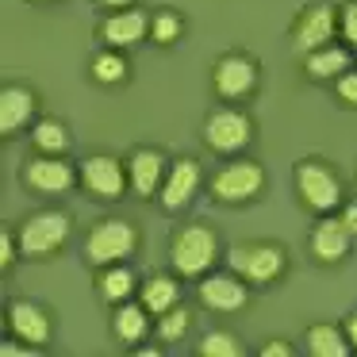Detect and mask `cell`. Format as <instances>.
Listing matches in <instances>:
<instances>
[{"mask_svg":"<svg viewBox=\"0 0 357 357\" xmlns=\"http://www.w3.org/2000/svg\"><path fill=\"white\" fill-rule=\"evenodd\" d=\"M196 354H200V357H242V354H246V346H242L231 331H211V334H204V338H200Z\"/></svg>","mask_w":357,"mask_h":357,"instance_id":"cell-28","label":"cell"},{"mask_svg":"<svg viewBox=\"0 0 357 357\" xmlns=\"http://www.w3.org/2000/svg\"><path fill=\"white\" fill-rule=\"evenodd\" d=\"M93 81L96 85H119V81H127V58L119 54L116 47H104L100 54L93 58Z\"/></svg>","mask_w":357,"mask_h":357,"instance_id":"cell-25","label":"cell"},{"mask_svg":"<svg viewBox=\"0 0 357 357\" xmlns=\"http://www.w3.org/2000/svg\"><path fill=\"white\" fill-rule=\"evenodd\" d=\"M31 146L39 150V154H66V146H70V131H66L62 119L43 116L39 123L31 127Z\"/></svg>","mask_w":357,"mask_h":357,"instance_id":"cell-24","label":"cell"},{"mask_svg":"<svg viewBox=\"0 0 357 357\" xmlns=\"http://www.w3.org/2000/svg\"><path fill=\"white\" fill-rule=\"evenodd\" d=\"M77 181V169L70 162H62L58 154H39L24 165V185L31 192H43V196H62L73 188Z\"/></svg>","mask_w":357,"mask_h":357,"instance_id":"cell-11","label":"cell"},{"mask_svg":"<svg viewBox=\"0 0 357 357\" xmlns=\"http://www.w3.org/2000/svg\"><path fill=\"white\" fill-rule=\"evenodd\" d=\"M4 323H8V331L16 334L20 342H31V346H47L50 334H54V323H50V311L39 307V303L31 300H12L8 311H4Z\"/></svg>","mask_w":357,"mask_h":357,"instance_id":"cell-14","label":"cell"},{"mask_svg":"<svg viewBox=\"0 0 357 357\" xmlns=\"http://www.w3.org/2000/svg\"><path fill=\"white\" fill-rule=\"evenodd\" d=\"M227 265H231L246 284H273V280H280L288 257H284V246H280V242H238V246H231V254H227Z\"/></svg>","mask_w":357,"mask_h":357,"instance_id":"cell-2","label":"cell"},{"mask_svg":"<svg viewBox=\"0 0 357 357\" xmlns=\"http://www.w3.org/2000/svg\"><path fill=\"white\" fill-rule=\"evenodd\" d=\"M169 257H173V269L181 277H204L211 273V265L219 261V238L208 223H188L173 234L169 242Z\"/></svg>","mask_w":357,"mask_h":357,"instance_id":"cell-1","label":"cell"},{"mask_svg":"<svg viewBox=\"0 0 357 357\" xmlns=\"http://www.w3.org/2000/svg\"><path fill=\"white\" fill-rule=\"evenodd\" d=\"M211 89H215V96H223L227 104L246 100L257 89V62L250 54H238V50L219 54L215 70H211Z\"/></svg>","mask_w":357,"mask_h":357,"instance_id":"cell-7","label":"cell"},{"mask_svg":"<svg viewBox=\"0 0 357 357\" xmlns=\"http://www.w3.org/2000/svg\"><path fill=\"white\" fill-rule=\"evenodd\" d=\"M112 331H116L119 342H127V346H135V342H142L150 334V311L139 303H116V319H112Z\"/></svg>","mask_w":357,"mask_h":357,"instance_id":"cell-20","label":"cell"},{"mask_svg":"<svg viewBox=\"0 0 357 357\" xmlns=\"http://www.w3.org/2000/svg\"><path fill=\"white\" fill-rule=\"evenodd\" d=\"M96 4H104L108 12H116V8H131L135 0H96Z\"/></svg>","mask_w":357,"mask_h":357,"instance_id":"cell-36","label":"cell"},{"mask_svg":"<svg viewBox=\"0 0 357 357\" xmlns=\"http://www.w3.org/2000/svg\"><path fill=\"white\" fill-rule=\"evenodd\" d=\"M200 181H204L200 165H196L192 158H177V162L169 165V173H165V185H162V192H158V204H162L165 211H181L196 196Z\"/></svg>","mask_w":357,"mask_h":357,"instance_id":"cell-16","label":"cell"},{"mask_svg":"<svg viewBox=\"0 0 357 357\" xmlns=\"http://www.w3.org/2000/svg\"><path fill=\"white\" fill-rule=\"evenodd\" d=\"M96 296H100L104 303H127L135 296V273L127 269L123 261L104 265L100 277H96Z\"/></svg>","mask_w":357,"mask_h":357,"instance_id":"cell-21","label":"cell"},{"mask_svg":"<svg viewBox=\"0 0 357 357\" xmlns=\"http://www.w3.org/2000/svg\"><path fill=\"white\" fill-rule=\"evenodd\" d=\"M188 326H192V311L181 307V303H173L169 311H162V315H158L154 331H158V338H162V342H181L188 334Z\"/></svg>","mask_w":357,"mask_h":357,"instance_id":"cell-27","label":"cell"},{"mask_svg":"<svg viewBox=\"0 0 357 357\" xmlns=\"http://www.w3.org/2000/svg\"><path fill=\"white\" fill-rule=\"evenodd\" d=\"M250 300L246 280L234 269L227 273H204L200 277V303L208 311H219V315H231V311H242Z\"/></svg>","mask_w":357,"mask_h":357,"instance_id":"cell-10","label":"cell"},{"mask_svg":"<svg viewBox=\"0 0 357 357\" xmlns=\"http://www.w3.org/2000/svg\"><path fill=\"white\" fill-rule=\"evenodd\" d=\"M0 265H12V231H0Z\"/></svg>","mask_w":357,"mask_h":357,"instance_id":"cell-32","label":"cell"},{"mask_svg":"<svg viewBox=\"0 0 357 357\" xmlns=\"http://www.w3.org/2000/svg\"><path fill=\"white\" fill-rule=\"evenodd\" d=\"M181 35H185V16H181V12L165 8V12H154V16H150V39H154L158 47H173Z\"/></svg>","mask_w":357,"mask_h":357,"instance_id":"cell-26","label":"cell"},{"mask_svg":"<svg viewBox=\"0 0 357 357\" xmlns=\"http://www.w3.org/2000/svg\"><path fill=\"white\" fill-rule=\"evenodd\" d=\"M100 39L104 47H116V50H127L135 43L150 39V16L142 8H116L100 20Z\"/></svg>","mask_w":357,"mask_h":357,"instance_id":"cell-15","label":"cell"},{"mask_svg":"<svg viewBox=\"0 0 357 357\" xmlns=\"http://www.w3.org/2000/svg\"><path fill=\"white\" fill-rule=\"evenodd\" d=\"M338 219L346 223V231L357 238V204H342V211H338Z\"/></svg>","mask_w":357,"mask_h":357,"instance_id":"cell-31","label":"cell"},{"mask_svg":"<svg viewBox=\"0 0 357 357\" xmlns=\"http://www.w3.org/2000/svg\"><path fill=\"white\" fill-rule=\"evenodd\" d=\"M342 331H346L349 346L357 349V311H349V315H346V323H342Z\"/></svg>","mask_w":357,"mask_h":357,"instance_id":"cell-34","label":"cell"},{"mask_svg":"<svg viewBox=\"0 0 357 357\" xmlns=\"http://www.w3.org/2000/svg\"><path fill=\"white\" fill-rule=\"evenodd\" d=\"M261 188H265V169L257 162H250V158L223 165V169L211 177V196H215L219 204H246V200H254Z\"/></svg>","mask_w":357,"mask_h":357,"instance_id":"cell-8","label":"cell"},{"mask_svg":"<svg viewBox=\"0 0 357 357\" xmlns=\"http://www.w3.org/2000/svg\"><path fill=\"white\" fill-rule=\"evenodd\" d=\"M139 246V231H135L127 219H104L89 231L85 238V257L89 265L104 269V265H116V261H127Z\"/></svg>","mask_w":357,"mask_h":357,"instance_id":"cell-4","label":"cell"},{"mask_svg":"<svg viewBox=\"0 0 357 357\" xmlns=\"http://www.w3.org/2000/svg\"><path fill=\"white\" fill-rule=\"evenodd\" d=\"M70 238V219L66 211H35L31 219H24L20 227V254L24 257H50L66 246Z\"/></svg>","mask_w":357,"mask_h":357,"instance_id":"cell-5","label":"cell"},{"mask_svg":"<svg viewBox=\"0 0 357 357\" xmlns=\"http://www.w3.org/2000/svg\"><path fill=\"white\" fill-rule=\"evenodd\" d=\"M35 349V346H31ZM31 349H24V346H12V342H4V346H0V354L4 357H24V354H31Z\"/></svg>","mask_w":357,"mask_h":357,"instance_id":"cell-35","label":"cell"},{"mask_svg":"<svg viewBox=\"0 0 357 357\" xmlns=\"http://www.w3.org/2000/svg\"><path fill=\"white\" fill-rule=\"evenodd\" d=\"M303 342H307V354L311 357H346L349 349V338L342 326H331V323H315L307 326V334H303Z\"/></svg>","mask_w":357,"mask_h":357,"instance_id":"cell-22","label":"cell"},{"mask_svg":"<svg viewBox=\"0 0 357 357\" xmlns=\"http://www.w3.org/2000/svg\"><path fill=\"white\" fill-rule=\"evenodd\" d=\"M346 70H354V54H349L346 43H326V47L311 50V54H303V73H307L311 81H338Z\"/></svg>","mask_w":357,"mask_h":357,"instance_id":"cell-19","label":"cell"},{"mask_svg":"<svg viewBox=\"0 0 357 357\" xmlns=\"http://www.w3.org/2000/svg\"><path fill=\"white\" fill-rule=\"evenodd\" d=\"M81 181H85V188L93 196H100V200H119V196L131 188L127 165L116 162V158H108V154L85 158V162H81Z\"/></svg>","mask_w":357,"mask_h":357,"instance_id":"cell-13","label":"cell"},{"mask_svg":"<svg viewBox=\"0 0 357 357\" xmlns=\"http://www.w3.org/2000/svg\"><path fill=\"white\" fill-rule=\"evenodd\" d=\"M261 357H292V346L288 342H269V346H261Z\"/></svg>","mask_w":357,"mask_h":357,"instance_id":"cell-33","label":"cell"},{"mask_svg":"<svg viewBox=\"0 0 357 357\" xmlns=\"http://www.w3.org/2000/svg\"><path fill=\"white\" fill-rule=\"evenodd\" d=\"M296 192H300L303 208H311L315 215H331L334 208H342V181L338 173L331 169L326 162H307L296 165Z\"/></svg>","mask_w":357,"mask_h":357,"instance_id":"cell-3","label":"cell"},{"mask_svg":"<svg viewBox=\"0 0 357 357\" xmlns=\"http://www.w3.org/2000/svg\"><path fill=\"white\" fill-rule=\"evenodd\" d=\"M349 238H354V234L346 231V223H342V219L323 215L315 223V231H311V257H315V261H323V265L342 261V257H346V250H349Z\"/></svg>","mask_w":357,"mask_h":357,"instance_id":"cell-18","label":"cell"},{"mask_svg":"<svg viewBox=\"0 0 357 357\" xmlns=\"http://www.w3.org/2000/svg\"><path fill=\"white\" fill-rule=\"evenodd\" d=\"M35 4H54V0H35Z\"/></svg>","mask_w":357,"mask_h":357,"instance_id":"cell-37","label":"cell"},{"mask_svg":"<svg viewBox=\"0 0 357 357\" xmlns=\"http://www.w3.org/2000/svg\"><path fill=\"white\" fill-rule=\"evenodd\" d=\"M35 119V93L27 85H4L0 89V135L12 139Z\"/></svg>","mask_w":357,"mask_h":357,"instance_id":"cell-17","label":"cell"},{"mask_svg":"<svg viewBox=\"0 0 357 357\" xmlns=\"http://www.w3.org/2000/svg\"><path fill=\"white\" fill-rule=\"evenodd\" d=\"M139 300H142V307H146L150 315H162V311H169L173 303L181 300V288H177V280H173L169 273H154V277L142 284Z\"/></svg>","mask_w":357,"mask_h":357,"instance_id":"cell-23","label":"cell"},{"mask_svg":"<svg viewBox=\"0 0 357 357\" xmlns=\"http://www.w3.org/2000/svg\"><path fill=\"white\" fill-rule=\"evenodd\" d=\"M334 35H338V12L331 4H307L292 24V50L303 58L311 50L334 43Z\"/></svg>","mask_w":357,"mask_h":357,"instance_id":"cell-9","label":"cell"},{"mask_svg":"<svg viewBox=\"0 0 357 357\" xmlns=\"http://www.w3.org/2000/svg\"><path fill=\"white\" fill-rule=\"evenodd\" d=\"M338 39L349 50H357V0H349L346 8L338 12Z\"/></svg>","mask_w":357,"mask_h":357,"instance_id":"cell-29","label":"cell"},{"mask_svg":"<svg viewBox=\"0 0 357 357\" xmlns=\"http://www.w3.org/2000/svg\"><path fill=\"white\" fill-rule=\"evenodd\" d=\"M165 173H169V162H165L162 150L154 146H139L127 154V181H131V192H139L142 200H154L165 185Z\"/></svg>","mask_w":357,"mask_h":357,"instance_id":"cell-12","label":"cell"},{"mask_svg":"<svg viewBox=\"0 0 357 357\" xmlns=\"http://www.w3.org/2000/svg\"><path fill=\"white\" fill-rule=\"evenodd\" d=\"M334 96H338V104H346V108H357V70H346L334 81Z\"/></svg>","mask_w":357,"mask_h":357,"instance_id":"cell-30","label":"cell"},{"mask_svg":"<svg viewBox=\"0 0 357 357\" xmlns=\"http://www.w3.org/2000/svg\"><path fill=\"white\" fill-rule=\"evenodd\" d=\"M250 139H254V123L234 104H223V108H215L204 119V142L215 154H238V150L250 146Z\"/></svg>","mask_w":357,"mask_h":357,"instance_id":"cell-6","label":"cell"}]
</instances>
